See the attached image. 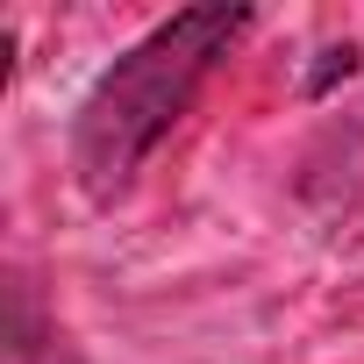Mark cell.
Listing matches in <instances>:
<instances>
[{
  "instance_id": "1",
  "label": "cell",
  "mask_w": 364,
  "mask_h": 364,
  "mask_svg": "<svg viewBox=\"0 0 364 364\" xmlns=\"http://www.w3.org/2000/svg\"><path fill=\"white\" fill-rule=\"evenodd\" d=\"M250 8H178L93 79L72 122V171L86 200H114L143 171V157L171 136V122L193 107L200 79L236 50Z\"/></svg>"
},
{
  "instance_id": "2",
  "label": "cell",
  "mask_w": 364,
  "mask_h": 364,
  "mask_svg": "<svg viewBox=\"0 0 364 364\" xmlns=\"http://www.w3.org/2000/svg\"><path fill=\"white\" fill-rule=\"evenodd\" d=\"M8 364H79V350L58 336V321L43 314L29 279L8 286Z\"/></svg>"
}]
</instances>
